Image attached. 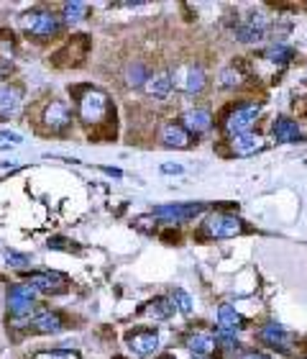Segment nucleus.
<instances>
[{"label": "nucleus", "instance_id": "obj_28", "mask_svg": "<svg viewBox=\"0 0 307 359\" xmlns=\"http://www.w3.org/2000/svg\"><path fill=\"white\" fill-rule=\"evenodd\" d=\"M221 85L223 88H236V85H241V72L236 67H228L221 72Z\"/></svg>", "mask_w": 307, "mask_h": 359}, {"label": "nucleus", "instance_id": "obj_35", "mask_svg": "<svg viewBox=\"0 0 307 359\" xmlns=\"http://www.w3.org/2000/svg\"><path fill=\"white\" fill-rule=\"evenodd\" d=\"M159 359H177V357H174V354H162Z\"/></svg>", "mask_w": 307, "mask_h": 359}, {"label": "nucleus", "instance_id": "obj_7", "mask_svg": "<svg viewBox=\"0 0 307 359\" xmlns=\"http://www.w3.org/2000/svg\"><path fill=\"white\" fill-rule=\"evenodd\" d=\"M205 211V203H169V205H156L151 211L154 218H167V221H190L195 216Z\"/></svg>", "mask_w": 307, "mask_h": 359}, {"label": "nucleus", "instance_id": "obj_4", "mask_svg": "<svg viewBox=\"0 0 307 359\" xmlns=\"http://www.w3.org/2000/svg\"><path fill=\"white\" fill-rule=\"evenodd\" d=\"M21 26L36 39H49L59 31V19L54 13H47V10H34V13H26L21 19Z\"/></svg>", "mask_w": 307, "mask_h": 359}, {"label": "nucleus", "instance_id": "obj_29", "mask_svg": "<svg viewBox=\"0 0 307 359\" xmlns=\"http://www.w3.org/2000/svg\"><path fill=\"white\" fill-rule=\"evenodd\" d=\"M3 257H5V262H8L10 267H26V264H31L29 254H19V252H10V249H5Z\"/></svg>", "mask_w": 307, "mask_h": 359}, {"label": "nucleus", "instance_id": "obj_12", "mask_svg": "<svg viewBox=\"0 0 307 359\" xmlns=\"http://www.w3.org/2000/svg\"><path fill=\"white\" fill-rule=\"evenodd\" d=\"M230 146H233V152L241 157H251L261 152L264 149V139L259 134H254V131H246V134H236L230 139Z\"/></svg>", "mask_w": 307, "mask_h": 359}, {"label": "nucleus", "instance_id": "obj_32", "mask_svg": "<svg viewBox=\"0 0 307 359\" xmlns=\"http://www.w3.org/2000/svg\"><path fill=\"white\" fill-rule=\"evenodd\" d=\"M162 172H167V175H169V172H177V175H180V172H182V167L180 165H162Z\"/></svg>", "mask_w": 307, "mask_h": 359}, {"label": "nucleus", "instance_id": "obj_10", "mask_svg": "<svg viewBox=\"0 0 307 359\" xmlns=\"http://www.w3.org/2000/svg\"><path fill=\"white\" fill-rule=\"evenodd\" d=\"M267 29H269V21L264 13H254V16H249L246 21H241L238 29H236V36H238V41H246V44H251V41H259L267 36Z\"/></svg>", "mask_w": 307, "mask_h": 359}, {"label": "nucleus", "instance_id": "obj_1", "mask_svg": "<svg viewBox=\"0 0 307 359\" xmlns=\"http://www.w3.org/2000/svg\"><path fill=\"white\" fill-rule=\"evenodd\" d=\"M77 106H79V118H82V124L95 126V124H100V121L110 113V97H108L103 90L87 88L85 93L79 95Z\"/></svg>", "mask_w": 307, "mask_h": 359}, {"label": "nucleus", "instance_id": "obj_31", "mask_svg": "<svg viewBox=\"0 0 307 359\" xmlns=\"http://www.w3.org/2000/svg\"><path fill=\"white\" fill-rule=\"evenodd\" d=\"M238 359H269L267 354H261V351H246V354H241Z\"/></svg>", "mask_w": 307, "mask_h": 359}, {"label": "nucleus", "instance_id": "obj_15", "mask_svg": "<svg viewBox=\"0 0 307 359\" xmlns=\"http://www.w3.org/2000/svg\"><path fill=\"white\" fill-rule=\"evenodd\" d=\"M162 141L169 149H187L192 144V136L184 131L180 124H164L162 126Z\"/></svg>", "mask_w": 307, "mask_h": 359}, {"label": "nucleus", "instance_id": "obj_25", "mask_svg": "<svg viewBox=\"0 0 307 359\" xmlns=\"http://www.w3.org/2000/svg\"><path fill=\"white\" fill-rule=\"evenodd\" d=\"M264 57L269 59V62H274V65H284V62H289L292 59V49H287L284 44H274V47H269L267 51H264Z\"/></svg>", "mask_w": 307, "mask_h": 359}, {"label": "nucleus", "instance_id": "obj_36", "mask_svg": "<svg viewBox=\"0 0 307 359\" xmlns=\"http://www.w3.org/2000/svg\"><path fill=\"white\" fill-rule=\"evenodd\" d=\"M195 359H205V357H195Z\"/></svg>", "mask_w": 307, "mask_h": 359}, {"label": "nucleus", "instance_id": "obj_21", "mask_svg": "<svg viewBox=\"0 0 307 359\" xmlns=\"http://www.w3.org/2000/svg\"><path fill=\"white\" fill-rule=\"evenodd\" d=\"M218 329L233 331V334L238 329H243V319H241V313L233 305H221L218 308Z\"/></svg>", "mask_w": 307, "mask_h": 359}, {"label": "nucleus", "instance_id": "obj_26", "mask_svg": "<svg viewBox=\"0 0 307 359\" xmlns=\"http://www.w3.org/2000/svg\"><path fill=\"white\" fill-rule=\"evenodd\" d=\"M146 80H149V75H146L144 65H128V72H125V82L128 85H134V88H138V85H144Z\"/></svg>", "mask_w": 307, "mask_h": 359}, {"label": "nucleus", "instance_id": "obj_11", "mask_svg": "<svg viewBox=\"0 0 307 359\" xmlns=\"http://www.w3.org/2000/svg\"><path fill=\"white\" fill-rule=\"evenodd\" d=\"M259 339L264 341V344H269L271 349L287 351L289 344H292V334H287V331L282 329V326H277V323H267V326L259 331Z\"/></svg>", "mask_w": 307, "mask_h": 359}, {"label": "nucleus", "instance_id": "obj_20", "mask_svg": "<svg viewBox=\"0 0 307 359\" xmlns=\"http://www.w3.org/2000/svg\"><path fill=\"white\" fill-rule=\"evenodd\" d=\"M64 285V277L62 275H31L29 277V288L36 292H54V290H62Z\"/></svg>", "mask_w": 307, "mask_h": 359}, {"label": "nucleus", "instance_id": "obj_30", "mask_svg": "<svg viewBox=\"0 0 307 359\" xmlns=\"http://www.w3.org/2000/svg\"><path fill=\"white\" fill-rule=\"evenodd\" d=\"M23 136L16 134V131H0V144H21Z\"/></svg>", "mask_w": 307, "mask_h": 359}, {"label": "nucleus", "instance_id": "obj_13", "mask_svg": "<svg viewBox=\"0 0 307 359\" xmlns=\"http://www.w3.org/2000/svg\"><path fill=\"white\" fill-rule=\"evenodd\" d=\"M212 124V116L205 111V108H195V111H187L182 116V124L180 126L187 131V134H202V131H208Z\"/></svg>", "mask_w": 307, "mask_h": 359}, {"label": "nucleus", "instance_id": "obj_34", "mask_svg": "<svg viewBox=\"0 0 307 359\" xmlns=\"http://www.w3.org/2000/svg\"><path fill=\"white\" fill-rule=\"evenodd\" d=\"M103 172H108V175H113V177H121V170H110V167H103Z\"/></svg>", "mask_w": 307, "mask_h": 359}, {"label": "nucleus", "instance_id": "obj_17", "mask_svg": "<svg viewBox=\"0 0 307 359\" xmlns=\"http://www.w3.org/2000/svg\"><path fill=\"white\" fill-rule=\"evenodd\" d=\"M271 134H274V141H279V144H295V141H299L297 121H292V118H277L274 126H271Z\"/></svg>", "mask_w": 307, "mask_h": 359}, {"label": "nucleus", "instance_id": "obj_14", "mask_svg": "<svg viewBox=\"0 0 307 359\" xmlns=\"http://www.w3.org/2000/svg\"><path fill=\"white\" fill-rule=\"evenodd\" d=\"M62 329H64V319L59 313L44 311L31 319V331H36V334H59Z\"/></svg>", "mask_w": 307, "mask_h": 359}, {"label": "nucleus", "instance_id": "obj_9", "mask_svg": "<svg viewBox=\"0 0 307 359\" xmlns=\"http://www.w3.org/2000/svg\"><path fill=\"white\" fill-rule=\"evenodd\" d=\"M36 305V290L29 285H13L8 290V311L13 316H29Z\"/></svg>", "mask_w": 307, "mask_h": 359}, {"label": "nucleus", "instance_id": "obj_24", "mask_svg": "<svg viewBox=\"0 0 307 359\" xmlns=\"http://www.w3.org/2000/svg\"><path fill=\"white\" fill-rule=\"evenodd\" d=\"M169 301L174 303V311L184 313V316H190V313H192V298L182 290V288H174V292H172V298H169Z\"/></svg>", "mask_w": 307, "mask_h": 359}, {"label": "nucleus", "instance_id": "obj_27", "mask_svg": "<svg viewBox=\"0 0 307 359\" xmlns=\"http://www.w3.org/2000/svg\"><path fill=\"white\" fill-rule=\"evenodd\" d=\"M34 359H79V354L69 349H54V351H38V354H34Z\"/></svg>", "mask_w": 307, "mask_h": 359}, {"label": "nucleus", "instance_id": "obj_5", "mask_svg": "<svg viewBox=\"0 0 307 359\" xmlns=\"http://www.w3.org/2000/svg\"><path fill=\"white\" fill-rule=\"evenodd\" d=\"M261 116V106L259 103H243V106L233 108L230 111V116L225 118V131H228L230 136L236 134H246L254 124H256V118Z\"/></svg>", "mask_w": 307, "mask_h": 359}, {"label": "nucleus", "instance_id": "obj_23", "mask_svg": "<svg viewBox=\"0 0 307 359\" xmlns=\"http://www.w3.org/2000/svg\"><path fill=\"white\" fill-rule=\"evenodd\" d=\"M87 13V5L85 3H64V8H62V19L69 21V23H75V21H82Z\"/></svg>", "mask_w": 307, "mask_h": 359}, {"label": "nucleus", "instance_id": "obj_2", "mask_svg": "<svg viewBox=\"0 0 307 359\" xmlns=\"http://www.w3.org/2000/svg\"><path fill=\"white\" fill-rule=\"evenodd\" d=\"M208 85V75L200 65H180V67L172 72V88H180L187 95H195V93H202Z\"/></svg>", "mask_w": 307, "mask_h": 359}, {"label": "nucleus", "instance_id": "obj_8", "mask_svg": "<svg viewBox=\"0 0 307 359\" xmlns=\"http://www.w3.org/2000/svg\"><path fill=\"white\" fill-rule=\"evenodd\" d=\"M125 344H128V349L134 351L136 357H151L156 347H159V334H156V329L131 331L125 336Z\"/></svg>", "mask_w": 307, "mask_h": 359}, {"label": "nucleus", "instance_id": "obj_19", "mask_svg": "<svg viewBox=\"0 0 307 359\" xmlns=\"http://www.w3.org/2000/svg\"><path fill=\"white\" fill-rule=\"evenodd\" d=\"M144 88H146V93L154 97H167L172 93V75H169V72L149 75V80L144 82Z\"/></svg>", "mask_w": 307, "mask_h": 359}, {"label": "nucleus", "instance_id": "obj_22", "mask_svg": "<svg viewBox=\"0 0 307 359\" xmlns=\"http://www.w3.org/2000/svg\"><path fill=\"white\" fill-rule=\"evenodd\" d=\"M146 313L154 316V319H169L174 313V303L169 298H154L149 305H146Z\"/></svg>", "mask_w": 307, "mask_h": 359}, {"label": "nucleus", "instance_id": "obj_6", "mask_svg": "<svg viewBox=\"0 0 307 359\" xmlns=\"http://www.w3.org/2000/svg\"><path fill=\"white\" fill-rule=\"evenodd\" d=\"M41 121H44L47 131H51V134H64V131L69 128V124H72L69 106L64 103V100H51V103L44 108Z\"/></svg>", "mask_w": 307, "mask_h": 359}, {"label": "nucleus", "instance_id": "obj_16", "mask_svg": "<svg viewBox=\"0 0 307 359\" xmlns=\"http://www.w3.org/2000/svg\"><path fill=\"white\" fill-rule=\"evenodd\" d=\"M21 111V90L16 85H0V118H10Z\"/></svg>", "mask_w": 307, "mask_h": 359}, {"label": "nucleus", "instance_id": "obj_37", "mask_svg": "<svg viewBox=\"0 0 307 359\" xmlns=\"http://www.w3.org/2000/svg\"><path fill=\"white\" fill-rule=\"evenodd\" d=\"M115 359H123V357H115Z\"/></svg>", "mask_w": 307, "mask_h": 359}, {"label": "nucleus", "instance_id": "obj_18", "mask_svg": "<svg viewBox=\"0 0 307 359\" xmlns=\"http://www.w3.org/2000/svg\"><path fill=\"white\" fill-rule=\"evenodd\" d=\"M215 347H218V341H215L212 334L197 331V334H192L190 339H187V349H190L195 357H208V354L215 351Z\"/></svg>", "mask_w": 307, "mask_h": 359}, {"label": "nucleus", "instance_id": "obj_33", "mask_svg": "<svg viewBox=\"0 0 307 359\" xmlns=\"http://www.w3.org/2000/svg\"><path fill=\"white\" fill-rule=\"evenodd\" d=\"M10 72V62H5V59H0V80L5 78Z\"/></svg>", "mask_w": 307, "mask_h": 359}, {"label": "nucleus", "instance_id": "obj_3", "mask_svg": "<svg viewBox=\"0 0 307 359\" xmlns=\"http://www.w3.org/2000/svg\"><path fill=\"white\" fill-rule=\"evenodd\" d=\"M205 233L212 236V239H233V236H241L246 233V224L230 213H212L205 218Z\"/></svg>", "mask_w": 307, "mask_h": 359}]
</instances>
